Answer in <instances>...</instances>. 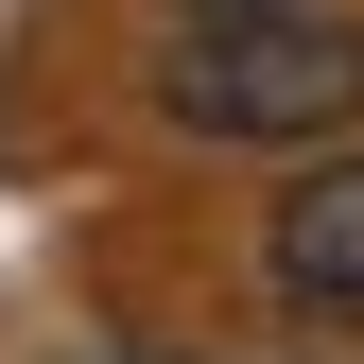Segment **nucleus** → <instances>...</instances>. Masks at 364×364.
<instances>
[{
  "label": "nucleus",
  "instance_id": "1",
  "mask_svg": "<svg viewBox=\"0 0 364 364\" xmlns=\"http://www.w3.org/2000/svg\"><path fill=\"white\" fill-rule=\"evenodd\" d=\"M156 105L191 139H347L364 122V18L330 0H243V18H191L156 70Z\"/></svg>",
  "mask_w": 364,
  "mask_h": 364
},
{
  "label": "nucleus",
  "instance_id": "2",
  "mask_svg": "<svg viewBox=\"0 0 364 364\" xmlns=\"http://www.w3.org/2000/svg\"><path fill=\"white\" fill-rule=\"evenodd\" d=\"M260 278H278L312 330H364V156H330V173H295V208L260 225Z\"/></svg>",
  "mask_w": 364,
  "mask_h": 364
},
{
  "label": "nucleus",
  "instance_id": "3",
  "mask_svg": "<svg viewBox=\"0 0 364 364\" xmlns=\"http://www.w3.org/2000/svg\"><path fill=\"white\" fill-rule=\"evenodd\" d=\"M173 18H243V0H173Z\"/></svg>",
  "mask_w": 364,
  "mask_h": 364
},
{
  "label": "nucleus",
  "instance_id": "4",
  "mask_svg": "<svg viewBox=\"0 0 364 364\" xmlns=\"http://www.w3.org/2000/svg\"><path fill=\"white\" fill-rule=\"evenodd\" d=\"M105 364H156V347H105Z\"/></svg>",
  "mask_w": 364,
  "mask_h": 364
}]
</instances>
